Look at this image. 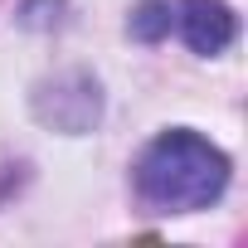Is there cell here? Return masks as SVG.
<instances>
[{
  "label": "cell",
  "mask_w": 248,
  "mask_h": 248,
  "mask_svg": "<svg viewBox=\"0 0 248 248\" xmlns=\"http://www.w3.org/2000/svg\"><path fill=\"white\" fill-rule=\"evenodd\" d=\"M132 185L151 214H200L229 190V156L195 127H170L141 146Z\"/></svg>",
  "instance_id": "cell-1"
},
{
  "label": "cell",
  "mask_w": 248,
  "mask_h": 248,
  "mask_svg": "<svg viewBox=\"0 0 248 248\" xmlns=\"http://www.w3.org/2000/svg\"><path fill=\"white\" fill-rule=\"evenodd\" d=\"M34 117L44 122V127H54V132H68V137L93 132L97 117H102V88H97V78L83 73V68H68V73L39 83L34 88Z\"/></svg>",
  "instance_id": "cell-2"
},
{
  "label": "cell",
  "mask_w": 248,
  "mask_h": 248,
  "mask_svg": "<svg viewBox=\"0 0 248 248\" xmlns=\"http://www.w3.org/2000/svg\"><path fill=\"white\" fill-rule=\"evenodd\" d=\"M170 34H180L195 54L214 59L233 44L238 20L224 0H170Z\"/></svg>",
  "instance_id": "cell-3"
}]
</instances>
